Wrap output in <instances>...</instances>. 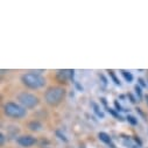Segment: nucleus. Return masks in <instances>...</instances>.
<instances>
[{"instance_id":"nucleus-1","label":"nucleus","mask_w":148,"mask_h":148,"mask_svg":"<svg viewBox=\"0 0 148 148\" xmlns=\"http://www.w3.org/2000/svg\"><path fill=\"white\" fill-rule=\"evenodd\" d=\"M22 83L29 89H41L46 85V78L36 72H27L21 77Z\"/></svg>"},{"instance_id":"nucleus-2","label":"nucleus","mask_w":148,"mask_h":148,"mask_svg":"<svg viewBox=\"0 0 148 148\" xmlns=\"http://www.w3.org/2000/svg\"><path fill=\"white\" fill-rule=\"evenodd\" d=\"M65 95V90L61 86H53L50 89L47 90L46 95H45V98H46V101L50 105H57L62 101L63 97Z\"/></svg>"},{"instance_id":"nucleus-3","label":"nucleus","mask_w":148,"mask_h":148,"mask_svg":"<svg viewBox=\"0 0 148 148\" xmlns=\"http://www.w3.org/2000/svg\"><path fill=\"white\" fill-rule=\"evenodd\" d=\"M4 112L6 116L11 117V118H23L27 114V111L23 106L15 104V103H6L4 105Z\"/></svg>"},{"instance_id":"nucleus-4","label":"nucleus","mask_w":148,"mask_h":148,"mask_svg":"<svg viewBox=\"0 0 148 148\" xmlns=\"http://www.w3.org/2000/svg\"><path fill=\"white\" fill-rule=\"evenodd\" d=\"M18 100L20 105L23 106L25 108H34L35 106L39 105V98L28 92H21L18 96Z\"/></svg>"},{"instance_id":"nucleus-5","label":"nucleus","mask_w":148,"mask_h":148,"mask_svg":"<svg viewBox=\"0 0 148 148\" xmlns=\"http://www.w3.org/2000/svg\"><path fill=\"white\" fill-rule=\"evenodd\" d=\"M16 142L22 147H30L36 142V139L32 135H21L18 138Z\"/></svg>"},{"instance_id":"nucleus-6","label":"nucleus","mask_w":148,"mask_h":148,"mask_svg":"<svg viewBox=\"0 0 148 148\" xmlns=\"http://www.w3.org/2000/svg\"><path fill=\"white\" fill-rule=\"evenodd\" d=\"M58 77H61V79H68V78H72L73 77V70H60L57 72Z\"/></svg>"},{"instance_id":"nucleus-7","label":"nucleus","mask_w":148,"mask_h":148,"mask_svg":"<svg viewBox=\"0 0 148 148\" xmlns=\"http://www.w3.org/2000/svg\"><path fill=\"white\" fill-rule=\"evenodd\" d=\"M98 138H99V140L103 141L104 143L110 145L112 148H114V146L112 145V140H111V138H110V135H108L107 133H105V132H100V133L98 134Z\"/></svg>"},{"instance_id":"nucleus-8","label":"nucleus","mask_w":148,"mask_h":148,"mask_svg":"<svg viewBox=\"0 0 148 148\" xmlns=\"http://www.w3.org/2000/svg\"><path fill=\"white\" fill-rule=\"evenodd\" d=\"M28 127H29V130L36 132V131H40V130L42 128V124L39 123V121H32V123L28 125Z\"/></svg>"},{"instance_id":"nucleus-9","label":"nucleus","mask_w":148,"mask_h":148,"mask_svg":"<svg viewBox=\"0 0 148 148\" xmlns=\"http://www.w3.org/2000/svg\"><path fill=\"white\" fill-rule=\"evenodd\" d=\"M121 75L124 76V78L128 82V83H132L133 82V75L130 72V71H126V70H121Z\"/></svg>"},{"instance_id":"nucleus-10","label":"nucleus","mask_w":148,"mask_h":148,"mask_svg":"<svg viewBox=\"0 0 148 148\" xmlns=\"http://www.w3.org/2000/svg\"><path fill=\"white\" fill-rule=\"evenodd\" d=\"M127 121L131 124V125H136L138 124V119L133 116H127Z\"/></svg>"},{"instance_id":"nucleus-11","label":"nucleus","mask_w":148,"mask_h":148,"mask_svg":"<svg viewBox=\"0 0 148 148\" xmlns=\"http://www.w3.org/2000/svg\"><path fill=\"white\" fill-rule=\"evenodd\" d=\"M108 73H110V76L112 77L113 82H114L117 85H120V82H119V79H117V77H116V75H114V72H113L112 70H110V71H108Z\"/></svg>"},{"instance_id":"nucleus-12","label":"nucleus","mask_w":148,"mask_h":148,"mask_svg":"<svg viewBox=\"0 0 148 148\" xmlns=\"http://www.w3.org/2000/svg\"><path fill=\"white\" fill-rule=\"evenodd\" d=\"M93 107H95V112L97 113V116L98 117H100V118H104V113L101 112V111L99 110V107H98V105H96V104H93Z\"/></svg>"},{"instance_id":"nucleus-13","label":"nucleus","mask_w":148,"mask_h":148,"mask_svg":"<svg viewBox=\"0 0 148 148\" xmlns=\"http://www.w3.org/2000/svg\"><path fill=\"white\" fill-rule=\"evenodd\" d=\"M135 92H136V95H138V97H139V99H142V92H141V88L139 86V85H135Z\"/></svg>"},{"instance_id":"nucleus-14","label":"nucleus","mask_w":148,"mask_h":148,"mask_svg":"<svg viewBox=\"0 0 148 148\" xmlns=\"http://www.w3.org/2000/svg\"><path fill=\"white\" fill-rule=\"evenodd\" d=\"M114 105H116V108H117V111H118V112H119V111H124V110H123V107L119 105V103H118L117 100L114 101Z\"/></svg>"},{"instance_id":"nucleus-15","label":"nucleus","mask_w":148,"mask_h":148,"mask_svg":"<svg viewBox=\"0 0 148 148\" xmlns=\"http://www.w3.org/2000/svg\"><path fill=\"white\" fill-rule=\"evenodd\" d=\"M0 140H1V145L5 143V135H4V133L0 134Z\"/></svg>"},{"instance_id":"nucleus-16","label":"nucleus","mask_w":148,"mask_h":148,"mask_svg":"<svg viewBox=\"0 0 148 148\" xmlns=\"http://www.w3.org/2000/svg\"><path fill=\"white\" fill-rule=\"evenodd\" d=\"M139 83H140L141 86H146V83H145V81L142 78H139Z\"/></svg>"},{"instance_id":"nucleus-17","label":"nucleus","mask_w":148,"mask_h":148,"mask_svg":"<svg viewBox=\"0 0 148 148\" xmlns=\"http://www.w3.org/2000/svg\"><path fill=\"white\" fill-rule=\"evenodd\" d=\"M128 97H130V98H131V101H132V103H135V101H136V100H135V99H134V97H133V96H132V95H128Z\"/></svg>"},{"instance_id":"nucleus-18","label":"nucleus","mask_w":148,"mask_h":148,"mask_svg":"<svg viewBox=\"0 0 148 148\" xmlns=\"http://www.w3.org/2000/svg\"><path fill=\"white\" fill-rule=\"evenodd\" d=\"M146 100H147V103H148V95L146 96Z\"/></svg>"},{"instance_id":"nucleus-19","label":"nucleus","mask_w":148,"mask_h":148,"mask_svg":"<svg viewBox=\"0 0 148 148\" xmlns=\"http://www.w3.org/2000/svg\"><path fill=\"white\" fill-rule=\"evenodd\" d=\"M43 148H48V147H43Z\"/></svg>"}]
</instances>
